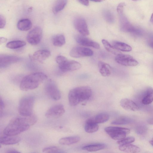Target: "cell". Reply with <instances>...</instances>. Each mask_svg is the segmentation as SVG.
<instances>
[{
  "mask_svg": "<svg viewBox=\"0 0 153 153\" xmlns=\"http://www.w3.org/2000/svg\"><path fill=\"white\" fill-rule=\"evenodd\" d=\"M37 121L33 115L28 116L19 117L12 119L4 130V134L6 136H15L27 131Z\"/></svg>",
  "mask_w": 153,
  "mask_h": 153,
  "instance_id": "obj_1",
  "label": "cell"
},
{
  "mask_svg": "<svg viewBox=\"0 0 153 153\" xmlns=\"http://www.w3.org/2000/svg\"><path fill=\"white\" fill-rule=\"evenodd\" d=\"M92 90L86 86L78 87L71 90L68 94L69 103L72 106L89 100L92 95Z\"/></svg>",
  "mask_w": 153,
  "mask_h": 153,
  "instance_id": "obj_2",
  "label": "cell"
},
{
  "mask_svg": "<svg viewBox=\"0 0 153 153\" xmlns=\"http://www.w3.org/2000/svg\"><path fill=\"white\" fill-rule=\"evenodd\" d=\"M47 78V75L42 72H36L26 76L22 79L20 85V89L27 91L37 88Z\"/></svg>",
  "mask_w": 153,
  "mask_h": 153,
  "instance_id": "obj_3",
  "label": "cell"
},
{
  "mask_svg": "<svg viewBox=\"0 0 153 153\" xmlns=\"http://www.w3.org/2000/svg\"><path fill=\"white\" fill-rule=\"evenodd\" d=\"M56 61L58 65L60 70L63 72L74 71L81 68V65L74 60H69L65 57L61 55L57 56Z\"/></svg>",
  "mask_w": 153,
  "mask_h": 153,
  "instance_id": "obj_4",
  "label": "cell"
},
{
  "mask_svg": "<svg viewBox=\"0 0 153 153\" xmlns=\"http://www.w3.org/2000/svg\"><path fill=\"white\" fill-rule=\"evenodd\" d=\"M34 102V98L32 96H27L22 98L18 107L19 113L23 116L32 115Z\"/></svg>",
  "mask_w": 153,
  "mask_h": 153,
  "instance_id": "obj_5",
  "label": "cell"
},
{
  "mask_svg": "<svg viewBox=\"0 0 153 153\" xmlns=\"http://www.w3.org/2000/svg\"><path fill=\"white\" fill-rule=\"evenodd\" d=\"M105 131L112 139L120 140L125 138L126 135L130 132V130L127 128L109 126L105 127Z\"/></svg>",
  "mask_w": 153,
  "mask_h": 153,
  "instance_id": "obj_6",
  "label": "cell"
},
{
  "mask_svg": "<svg viewBox=\"0 0 153 153\" xmlns=\"http://www.w3.org/2000/svg\"><path fill=\"white\" fill-rule=\"evenodd\" d=\"M45 92L51 98L57 100L61 97L60 92L56 84L52 80H49L45 87Z\"/></svg>",
  "mask_w": 153,
  "mask_h": 153,
  "instance_id": "obj_7",
  "label": "cell"
},
{
  "mask_svg": "<svg viewBox=\"0 0 153 153\" xmlns=\"http://www.w3.org/2000/svg\"><path fill=\"white\" fill-rule=\"evenodd\" d=\"M42 30L39 27L33 28L28 33L27 36V42L30 44L36 45L39 44L42 39Z\"/></svg>",
  "mask_w": 153,
  "mask_h": 153,
  "instance_id": "obj_8",
  "label": "cell"
},
{
  "mask_svg": "<svg viewBox=\"0 0 153 153\" xmlns=\"http://www.w3.org/2000/svg\"><path fill=\"white\" fill-rule=\"evenodd\" d=\"M93 54V51L91 49L80 46L73 48L70 52L71 56L76 58L90 56H92Z\"/></svg>",
  "mask_w": 153,
  "mask_h": 153,
  "instance_id": "obj_9",
  "label": "cell"
},
{
  "mask_svg": "<svg viewBox=\"0 0 153 153\" xmlns=\"http://www.w3.org/2000/svg\"><path fill=\"white\" fill-rule=\"evenodd\" d=\"M115 60L118 63L125 66H134L138 64L137 61L130 55L121 53L117 55Z\"/></svg>",
  "mask_w": 153,
  "mask_h": 153,
  "instance_id": "obj_10",
  "label": "cell"
},
{
  "mask_svg": "<svg viewBox=\"0 0 153 153\" xmlns=\"http://www.w3.org/2000/svg\"><path fill=\"white\" fill-rule=\"evenodd\" d=\"M65 112L64 106L62 104H58L51 107L47 111L45 115L48 118H57L62 116Z\"/></svg>",
  "mask_w": 153,
  "mask_h": 153,
  "instance_id": "obj_11",
  "label": "cell"
},
{
  "mask_svg": "<svg viewBox=\"0 0 153 153\" xmlns=\"http://www.w3.org/2000/svg\"><path fill=\"white\" fill-rule=\"evenodd\" d=\"M75 29L82 35L86 36L89 34V32L85 20L82 17L76 18L74 22Z\"/></svg>",
  "mask_w": 153,
  "mask_h": 153,
  "instance_id": "obj_12",
  "label": "cell"
},
{
  "mask_svg": "<svg viewBox=\"0 0 153 153\" xmlns=\"http://www.w3.org/2000/svg\"><path fill=\"white\" fill-rule=\"evenodd\" d=\"M20 59L17 56L7 55H0V67L5 68L10 65L19 62Z\"/></svg>",
  "mask_w": 153,
  "mask_h": 153,
  "instance_id": "obj_13",
  "label": "cell"
},
{
  "mask_svg": "<svg viewBox=\"0 0 153 153\" xmlns=\"http://www.w3.org/2000/svg\"><path fill=\"white\" fill-rule=\"evenodd\" d=\"M75 39L78 43L82 45L90 47L97 49L100 48V45L98 43L86 37L85 36L77 35Z\"/></svg>",
  "mask_w": 153,
  "mask_h": 153,
  "instance_id": "obj_14",
  "label": "cell"
},
{
  "mask_svg": "<svg viewBox=\"0 0 153 153\" xmlns=\"http://www.w3.org/2000/svg\"><path fill=\"white\" fill-rule=\"evenodd\" d=\"M51 55L50 51L46 49L41 50L35 52L33 55L34 59L40 63L48 58Z\"/></svg>",
  "mask_w": 153,
  "mask_h": 153,
  "instance_id": "obj_15",
  "label": "cell"
},
{
  "mask_svg": "<svg viewBox=\"0 0 153 153\" xmlns=\"http://www.w3.org/2000/svg\"><path fill=\"white\" fill-rule=\"evenodd\" d=\"M120 104L121 106L126 110L135 111L139 109V107L134 102L127 98L122 99Z\"/></svg>",
  "mask_w": 153,
  "mask_h": 153,
  "instance_id": "obj_16",
  "label": "cell"
},
{
  "mask_svg": "<svg viewBox=\"0 0 153 153\" xmlns=\"http://www.w3.org/2000/svg\"><path fill=\"white\" fill-rule=\"evenodd\" d=\"M141 100L142 103L148 105L153 101V89L151 87L147 88L144 91Z\"/></svg>",
  "mask_w": 153,
  "mask_h": 153,
  "instance_id": "obj_17",
  "label": "cell"
},
{
  "mask_svg": "<svg viewBox=\"0 0 153 153\" xmlns=\"http://www.w3.org/2000/svg\"><path fill=\"white\" fill-rule=\"evenodd\" d=\"M21 140L19 137L15 136H8L5 135L0 137V143L4 145H8L16 144Z\"/></svg>",
  "mask_w": 153,
  "mask_h": 153,
  "instance_id": "obj_18",
  "label": "cell"
},
{
  "mask_svg": "<svg viewBox=\"0 0 153 153\" xmlns=\"http://www.w3.org/2000/svg\"><path fill=\"white\" fill-rule=\"evenodd\" d=\"M98 124L94 122L92 118L88 119L86 121L85 125V131L89 133L97 131L99 127Z\"/></svg>",
  "mask_w": 153,
  "mask_h": 153,
  "instance_id": "obj_19",
  "label": "cell"
},
{
  "mask_svg": "<svg viewBox=\"0 0 153 153\" xmlns=\"http://www.w3.org/2000/svg\"><path fill=\"white\" fill-rule=\"evenodd\" d=\"M98 67L99 72L102 76H108L111 74V67L108 64L102 61H99Z\"/></svg>",
  "mask_w": 153,
  "mask_h": 153,
  "instance_id": "obj_20",
  "label": "cell"
},
{
  "mask_svg": "<svg viewBox=\"0 0 153 153\" xmlns=\"http://www.w3.org/2000/svg\"><path fill=\"white\" fill-rule=\"evenodd\" d=\"M106 146V145L104 143H93L83 146L82 149L89 152H94L104 149Z\"/></svg>",
  "mask_w": 153,
  "mask_h": 153,
  "instance_id": "obj_21",
  "label": "cell"
},
{
  "mask_svg": "<svg viewBox=\"0 0 153 153\" xmlns=\"http://www.w3.org/2000/svg\"><path fill=\"white\" fill-rule=\"evenodd\" d=\"M80 137L77 136L64 137L59 139V144L62 145H71L76 143L80 140Z\"/></svg>",
  "mask_w": 153,
  "mask_h": 153,
  "instance_id": "obj_22",
  "label": "cell"
},
{
  "mask_svg": "<svg viewBox=\"0 0 153 153\" xmlns=\"http://www.w3.org/2000/svg\"><path fill=\"white\" fill-rule=\"evenodd\" d=\"M17 26L19 30L23 31H27L32 27V23L29 19H23L18 22Z\"/></svg>",
  "mask_w": 153,
  "mask_h": 153,
  "instance_id": "obj_23",
  "label": "cell"
},
{
  "mask_svg": "<svg viewBox=\"0 0 153 153\" xmlns=\"http://www.w3.org/2000/svg\"><path fill=\"white\" fill-rule=\"evenodd\" d=\"M119 149L121 151L130 153H138L140 151V149L138 147L130 143L120 145Z\"/></svg>",
  "mask_w": 153,
  "mask_h": 153,
  "instance_id": "obj_24",
  "label": "cell"
},
{
  "mask_svg": "<svg viewBox=\"0 0 153 153\" xmlns=\"http://www.w3.org/2000/svg\"><path fill=\"white\" fill-rule=\"evenodd\" d=\"M112 45L118 50L122 51L128 52L132 50V48L130 45L124 42L114 41L112 42Z\"/></svg>",
  "mask_w": 153,
  "mask_h": 153,
  "instance_id": "obj_25",
  "label": "cell"
},
{
  "mask_svg": "<svg viewBox=\"0 0 153 153\" xmlns=\"http://www.w3.org/2000/svg\"><path fill=\"white\" fill-rule=\"evenodd\" d=\"M67 0H57L54 3L52 7V11L56 14L62 10L66 5Z\"/></svg>",
  "mask_w": 153,
  "mask_h": 153,
  "instance_id": "obj_26",
  "label": "cell"
},
{
  "mask_svg": "<svg viewBox=\"0 0 153 153\" xmlns=\"http://www.w3.org/2000/svg\"><path fill=\"white\" fill-rule=\"evenodd\" d=\"M52 42L53 45L56 47H61L65 42L64 36L62 34L54 36L52 38Z\"/></svg>",
  "mask_w": 153,
  "mask_h": 153,
  "instance_id": "obj_27",
  "label": "cell"
},
{
  "mask_svg": "<svg viewBox=\"0 0 153 153\" xmlns=\"http://www.w3.org/2000/svg\"><path fill=\"white\" fill-rule=\"evenodd\" d=\"M26 45V42L21 40H14L8 42L6 47L11 49H16L22 47Z\"/></svg>",
  "mask_w": 153,
  "mask_h": 153,
  "instance_id": "obj_28",
  "label": "cell"
},
{
  "mask_svg": "<svg viewBox=\"0 0 153 153\" xmlns=\"http://www.w3.org/2000/svg\"><path fill=\"white\" fill-rule=\"evenodd\" d=\"M102 43L106 50L108 51L117 55L120 53L118 50L111 45L107 40H102Z\"/></svg>",
  "mask_w": 153,
  "mask_h": 153,
  "instance_id": "obj_29",
  "label": "cell"
},
{
  "mask_svg": "<svg viewBox=\"0 0 153 153\" xmlns=\"http://www.w3.org/2000/svg\"><path fill=\"white\" fill-rule=\"evenodd\" d=\"M92 118L96 123H102L107 121L109 119V116L107 113H102L97 115Z\"/></svg>",
  "mask_w": 153,
  "mask_h": 153,
  "instance_id": "obj_30",
  "label": "cell"
},
{
  "mask_svg": "<svg viewBox=\"0 0 153 153\" xmlns=\"http://www.w3.org/2000/svg\"><path fill=\"white\" fill-rule=\"evenodd\" d=\"M132 121L128 117H119L111 122V123L114 125H124L129 124Z\"/></svg>",
  "mask_w": 153,
  "mask_h": 153,
  "instance_id": "obj_31",
  "label": "cell"
},
{
  "mask_svg": "<svg viewBox=\"0 0 153 153\" xmlns=\"http://www.w3.org/2000/svg\"><path fill=\"white\" fill-rule=\"evenodd\" d=\"M44 153H56L62 152L61 151L58 147L55 146H50L44 148L42 150Z\"/></svg>",
  "mask_w": 153,
  "mask_h": 153,
  "instance_id": "obj_32",
  "label": "cell"
},
{
  "mask_svg": "<svg viewBox=\"0 0 153 153\" xmlns=\"http://www.w3.org/2000/svg\"><path fill=\"white\" fill-rule=\"evenodd\" d=\"M135 138L133 137H126L123 139L119 140L117 142V143L120 145H125L130 144L135 141Z\"/></svg>",
  "mask_w": 153,
  "mask_h": 153,
  "instance_id": "obj_33",
  "label": "cell"
},
{
  "mask_svg": "<svg viewBox=\"0 0 153 153\" xmlns=\"http://www.w3.org/2000/svg\"><path fill=\"white\" fill-rule=\"evenodd\" d=\"M103 15L106 21L110 23H113L114 21V17L110 11L105 10L103 12Z\"/></svg>",
  "mask_w": 153,
  "mask_h": 153,
  "instance_id": "obj_34",
  "label": "cell"
},
{
  "mask_svg": "<svg viewBox=\"0 0 153 153\" xmlns=\"http://www.w3.org/2000/svg\"><path fill=\"white\" fill-rule=\"evenodd\" d=\"M146 128L145 126H138L136 128L137 132L139 134H143L146 131Z\"/></svg>",
  "mask_w": 153,
  "mask_h": 153,
  "instance_id": "obj_35",
  "label": "cell"
},
{
  "mask_svg": "<svg viewBox=\"0 0 153 153\" xmlns=\"http://www.w3.org/2000/svg\"><path fill=\"white\" fill-rule=\"evenodd\" d=\"M125 5L124 3H121L119 4L117 7V11L118 14L123 13V10L124 6Z\"/></svg>",
  "mask_w": 153,
  "mask_h": 153,
  "instance_id": "obj_36",
  "label": "cell"
},
{
  "mask_svg": "<svg viewBox=\"0 0 153 153\" xmlns=\"http://www.w3.org/2000/svg\"><path fill=\"white\" fill-rule=\"evenodd\" d=\"M6 24V20L5 17L3 15H0V28H3Z\"/></svg>",
  "mask_w": 153,
  "mask_h": 153,
  "instance_id": "obj_37",
  "label": "cell"
},
{
  "mask_svg": "<svg viewBox=\"0 0 153 153\" xmlns=\"http://www.w3.org/2000/svg\"><path fill=\"white\" fill-rule=\"evenodd\" d=\"M0 114L3 112V111L5 107V105L4 102L1 99V97H0Z\"/></svg>",
  "mask_w": 153,
  "mask_h": 153,
  "instance_id": "obj_38",
  "label": "cell"
},
{
  "mask_svg": "<svg viewBox=\"0 0 153 153\" xmlns=\"http://www.w3.org/2000/svg\"><path fill=\"white\" fill-rule=\"evenodd\" d=\"M5 152L6 153H20V152L15 149L10 148L6 150Z\"/></svg>",
  "mask_w": 153,
  "mask_h": 153,
  "instance_id": "obj_39",
  "label": "cell"
},
{
  "mask_svg": "<svg viewBox=\"0 0 153 153\" xmlns=\"http://www.w3.org/2000/svg\"><path fill=\"white\" fill-rule=\"evenodd\" d=\"M7 40V39L4 37H1L0 38V44H1L2 43H3Z\"/></svg>",
  "mask_w": 153,
  "mask_h": 153,
  "instance_id": "obj_40",
  "label": "cell"
},
{
  "mask_svg": "<svg viewBox=\"0 0 153 153\" xmlns=\"http://www.w3.org/2000/svg\"><path fill=\"white\" fill-rule=\"evenodd\" d=\"M148 122L150 124H153V118L149 119L148 121Z\"/></svg>",
  "mask_w": 153,
  "mask_h": 153,
  "instance_id": "obj_41",
  "label": "cell"
},
{
  "mask_svg": "<svg viewBox=\"0 0 153 153\" xmlns=\"http://www.w3.org/2000/svg\"><path fill=\"white\" fill-rule=\"evenodd\" d=\"M149 45L153 49V41H152L149 43Z\"/></svg>",
  "mask_w": 153,
  "mask_h": 153,
  "instance_id": "obj_42",
  "label": "cell"
},
{
  "mask_svg": "<svg viewBox=\"0 0 153 153\" xmlns=\"http://www.w3.org/2000/svg\"><path fill=\"white\" fill-rule=\"evenodd\" d=\"M91 1L95 2H100L102 1V0H90Z\"/></svg>",
  "mask_w": 153,
  "mask_h": 153,
  "instance_id": "obj_43",
  "label": "cell"
},
{
  "mask_svg": "<svg viewBox=\"0 0 153 153\" xmlns=\"http://www.w3.org/2000/svg\"><path fill=\"white\" fill-rule=\"evenodd\" d=\"M149 142L151 145L153 146V138L149 141Z\"/></svg>",
  "mask_w": 153,
  "mask_h": 153,
  "instance_id": "obj_44",
  "label": "cell"
},
{
  "mask_svg": "<svg viewBox=\"0 0 153 153\" xmlns=\"http://www.w3.org/2000/svg\"><path fill=\"white\" fill-rule=\"evenodd\" d=\"M151 21L153 23V13H152L151 18Z\"/></svg>",
  "mask_w": 153,
  "mask_h": 153,
  "instance_id": "obj_45",
  "label": "cell"
},
{
  "mask_svg": "<svg viewBox=\"0 0 153 153\" xmlns=\"http://www.w3.org/2000/svg\"><path fill=\"white\" fill-rule=\"evenodd\" d=\"M133 0V1H136V0Z\"/></svg>",
  "mask_w": 153,
  "mask_h": 153,
  "instance_id": "obj_46",
  "label": "cell"
},
{
  "mask_svg": "<svg viewBox=\"0 0 153 153\" xmlns=\"http://www.w3.org/2000/svg\"><path fill=\"white\" fill-rule=\"evenodd\" d=\"M79 0H78V1H79Z\"/></svg>",
  "mask_w": 153,
  "mask_h": 153,
  "instance_id": "obj_47",
  "label": "cell"
}]
</instances>
